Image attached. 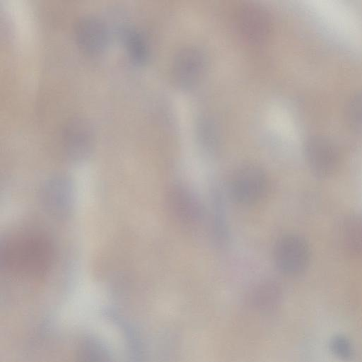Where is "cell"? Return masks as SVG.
<instances>
[{
    "instance_id": "obj_11",
    "label": "cell",
    "mask_w": 362,
    "mask_h": 362,
    "mask_svg": "<svg viewBox=\"0 0 362 362\" xmlns=\"http://www.w3.org/2000/svg\"><path fill=\"white\" fill-rule=\"evenodd\" d=\"M281 291L279 285L273 281L267 280L257 284L251 295L253 305L260 311L274 310L279 304Z\"/></svg>"
},
{
    "instance_id": "obj_1",
    "label": "cell",
    "mask_w": 362,
    "mask_h": 362,
    "mask_svg": "<svg viewBox=\"0 0 362 362\" xmlns=\"http://www.w3.org/2000/svg\"><path fill=\"white\" fill-rule=\"evenodd\" d=\"M54 248L46 236L26 233L8 237L1 242V267L13 275L38 279L52 268Z\"/></svg>"
},
{
    "instance_id": "obj_10",
    "label": "cell",
    "mask_w": 362,
    "mask_h": 362,
    "mask_svg": "<svg viewBox=\"0 0 362 362\" xmlns=\"http://www.w3.org/2000/svg\"><path fill=\"white\" fill-rule=\"evenodd\" d=\"M64 144L66 155L72 160L80 161L90 153L93 143L89 124L81 119L69 122L64 130Z\"/></svg>"
},
{
    "instance_id": "obj_13",
    "label": "cell",
    "mask_w": 362,
    "mask_h": 362,
    "mask_svg": "<svg viewBox=\"0 0 362 362\" xmlns=\"http://www.w3.org/2000/svg\"><path fill=\"white\" fill-rule=\"evenodd\" d=\"M124 41L127 51L133 62L137 64L145 63L148 57V48L143 35L134 29L126 30Z\"/></svg>"
},
{
    "instance_id": "obj_16",
    "label": "cell",
    "mask_w": 362,
    "mask_h": 362,
    "mask_svg": "<svg viewBox=\"0 0 362 362\" xmlns=\"http://www.w3.org/2000/svg\"><path fill=\"white\" fill-rule=\"evenodd\" d=\"M330 349L333 354L340 359L347 361L353 356L351 344L344 336H334L331 339Z\"/></svg>"
},
{
    "instance_id": "obj_8",
    "label": "cell",
    "mask_w": 362,
    "mask_h": 362,
    "mask_svg": "<svg viewBox=\"0 0 362 362\" xmlns=\"http://www.w3.org/2000/svg\"><path fill=\"white\" fill-rule=\"evenodd\" d=\"M305 153L312 171L319 177H329L338 163V151L328 139L315 136L305 143Z\"/></svg>"
},
{
    "instance_id": "obj_15",
    "label": "cell",
    "mask_w": 362,
    "mask_h": 362,
    "mask_svg": "<svg viewBox=\"0 0 362 362\" xmlns=\"http://www.w3.org/2000/svg\"><path fill=\"white\" fill-rule=\"evenodd\" d=\"M348 119L351 127L362 132V92L352 98L348 107Z\"/></svg>"
},
{
    "instance_id": "obj_7",
    "label": "cell",
    "mask_w": 362,
    "mask_h": 362,
    "mask_svg": "<svg viewBox=\"0 0 362 362\" xmlns=\"http://www.w3.org/2000/svg\"><path fill=\"white\" fill-rule=\"evenodd\" d=\"M269 28V18L262 7L249 4L240 10L237 17V29L241 38L248 44H261L267 39Z\"/></svg>"
},
{
    "instance_id": "obj_4",
    "label": "cell",
    "mask_w": 362,
    "mask_h": 362,
    "mask_svg": "<svg viewBox=\"0 0 362 362\" xmlns=\"http://www.w3.org/2000/svg\"><path fill=\"white\" fill-rule=\"evenodd\" d=\"M74 187L67 177L55 176L47 180L41 191V202L52 216L66 218L74 205Z\"/></svg>"
},
{
    "instance_id": "obj_9",
    "label": "cell",
    "mask_w": 362,
    "mask_h": 362,
    "mask_svg": "<svg viewBox=\"0 0 362 362\" xmlns=\"http://www.w3.org/2000/svg\"><path fill=\"white\" fill-rule=\"evenodd\" d=\"M74 30L78 45L89 54L103 51L107 44L106 27L95 16L89 15L81 18L77 21Z\"/></svg>"
},
{
    "instance_id": "obj_3",
    "label": "cell",
    "mask_w": 362,
    "mask_h": 362,
    "mask_svg": "<svg viewBox=\"0 0 362 362\" xmlns=\"http://www.w3.org/2000/svg\"><path fill=\"white\" fill-rule=\"evenodd\" d=\"M310 251L308 243L301 236L288 234L277 241L274 259L278 269L288 276L303 273L310 262Z\"/></svg>"
},
{
    "instance_id": "obj_6",
    "label": "cell",
    "mask_w": 362,
    "mask_h": 362,
    "mask_svg": "<svg viewBox=\"0 0 362 362\" xmlns=\"http://www.w3.org/2000/svg\"><path fill=\"white\" fill-rule=\"evenodd\" d=\"M206 68V57L197 47H188L180 50L173 66L176 84L182 89H190L197 84Z\"/></svg>"
},
{
    "instance_id": "obj_2",
    "label": "cell",
    "mask_w": 362,
    "mask_h": 362,
    "mask_svg": "<svg viewBox=\"0 0 362 362\" xmlns=\"http://www.w3.org/2000/svg\"><path fill=\"white\" fill-rule=\"evenodd\" d=\"M267 187L263 170L254 164H246L233 174L229 186L230 194L236 202L250 205L259 201Z\"/></svg>"
},
{
    "instance_id": "obj_5",
    "label": "cell",
    "mask_w": 362,
    "mask_h": 362,
    "mask_svg": "<svg viewBox=\"0 0 362 362\" xmlns=\"http://www.w3.org/2000/svg\"><path fill=\"white\" fill-rule=\"evenodd\" d=\"M167 205L173 216L185 225H194L204 216V208L198 197L187 187L175 184L167 192Z\"/></svg>"
},
{
    "instance_id": "obj_14",
    "label": "cell",
    "mask_w": 362,
    "mask_h": 362,
    "mask_svg": "<svg viewBox=\"0 0 362 362\" xmlns=\"http://www.w3.org/2000/svg\"><path fill=\"white\" fill-rule=\"evenodd\" d=\"M213 204L214 235L217 241L223 243L226 240L228 228L223 209L221 195L216 189L213 192Z\"/></svg>"
},
{
    "instance_id": "obj_12",
    "label": "cell",
    "mask_w": 362,
    "mask_h": 362,
    "mask_svg": "<svg viewBox=\"0 0 362 362\" xmlns=\"http://www.w3.org/2000/svg\"><path fill=\"white\" fill-rule=\"evenodd\" d=\"M341 236L346 250L353 256L362 258V216L354 215L346 219Z\"/></svg>"
}]
</instances>
